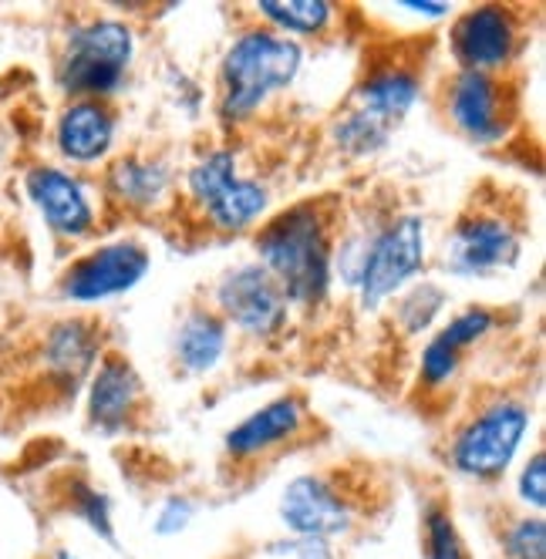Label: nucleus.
<instances>
[{"instance_id":"7ed1b4c3","label":"nucleus","mask_w":546,"mask_h":559,"mask_svg":"<svg viewBox=\"0 0 546 559\" xmlns=\"http://www.w3.org/2000/svg\"><path fill=\"white\" fill-rule=\"evenodd\" d=\"M418 98V78L405 68H381L368 74L355 92L341 122L334 126V142L347 155H371L388 142L402 118L412 111Z\"/></svg>"},{"instance_id":"f03ea898","label":"nucleus","mask_w":546,"mask_h":559,"mask_svg":"<svg viewBox=\"0 0 546 559\" xmlns=\"http://www.w3.org/2000/svg\"><path fill=\"white\" fill-rule=\"evenodd\" d=\"M304 51L297 41L277 31H247L229 45L219 68V111L226 122H244L270 95L284 92L297 71Z\"/></svg>"},{"instance_id":"b1692460","label":"nucleus","mask_w":546,"mask_h":559,"mask_svg":"<svg viewBox=\"0 0 546 559\" xmlns=\"http://www.w3.org/2000/svg\"><path fill=\"white\" fill-rule=\"evenodd\" d=\"M459 365H462V350H455L452 344H446L436 334L422 350V384L425 388H442L446 381L455 378Z\"/></svg>"},{"instance_id":"bb28decb","label":"nucleus","mask_w":546,"mask_h":559,"mask_svg":"<svg viewBox=\"0 0 546 559\" xmlns=\"http://www.w3.org/2000/svg\"><path fill=\"white\" fill-rule=\"evenodd\" d=\"M74 509L82 512L85 523L102 533L105 539H111V515H108V499L88 486H78V496H74Z\"/></svg>"},{"instance_id":"39448f33","label":"nucleus","mask_w":546,"mask_h":559,"mask_svg":"<svg viewBox=\"0 0 546 559\" xmlns=\"http://www.w3.org/2000/svg\"><path fill=\"white\" fill-rule=\"evenodd\" d=\"M189 192L203 206L210 223L226 233H240L253 226L266 213V203H270L266 186L240 176L237 155L229 148L206 152L200 163L189 169Z\"/></svg>"},{"instance_id":"1a4fd4ad","label":"nucleus","mask_w":546,"mask_h":559,"mask_svg":"<svg viewBox=\"0 0 546 559\" xmlns=\"http://www.w3.org/2000/svg\"><path fill=\"white\" fill-rule=\"evenodd\" d=\"M152 257L135 239H115V243L98 247L85 260H78L64 273V297L78 304H98L108 297L129 294L135 284H142V276L149 273Z\"/></svg>"},{"instance_id":"6ab92c4d","label":"nucleus","mask_w":546,"mask_h":559,"mask_svg":"<svg viewBox=\"0 0 546 559\" xmlns=\"http://www.w3.org/2000/svg\"><path fill=\"white\" fill-rule=\"evenodd\" d=\"M169 189V169L152 158H135L126 155L108 169V192L115 199H122L126 206L149 210L155 206Z\"/></svg>"},{"instance_id":"393cba45","label":"nucleus","mask_w":546,"mask_h":559,"mask_svg":"<svg viewBox=\"0 0 546 559\" xmlns=\"http://www.w3.org/2000/svg\"><path fill=\"white\" fill-rule=\"evenodd\" d=\"M506 559H546V523L539 515L520 519L517 526H510L502 539Z\"/></svg>"},{"instance_id":"2eb2a0df","label":"nucleus","mask_w":546,"mask_h":559,"mask_svg":"<svg viewBox=\"0 0 546 559\" xmlns=\"http://www.w3.org/2000/svg\"><path fill=\"white\" fill-rule=\"evenodd\" d=\"M139 394H142V381L135 374V368L126 361V357H102V365L92 378L88 388V415L98 428L105 431H119L135 405H139Z\"/></svg>"},{"instance_id":"9b49d317","label":"nucleus","mask_w":546,"mask_h":559,"mask_svg":"<svg viewBox=\"0 0 546 559\" xmlns=\"http://www.w3.org/2000/svg\"><path fill=\"white\" fill-rule=\"evenodd\" d=\"M517 37H520V27L510 8L483 4V8L465 11L455 21L449 45L462 71L492 74L496 68L510 64V58L517 55Z\"/></svg>"},{"instance_id":"423d86ee","label":"nucleus","mask_w":546,"mask_h":559,"mask_svg":"<svg viewBox=\"0 0 546 559\" xmlns=\"http://www.w3.org/2000/svg\"><path fill=\"white\" fill-rule=\"evenodd\" d=\"M425 263V219L402 216L368 239L358 273V290L365 310H378L388 297L399 294Z\"/></svg>"},{"instance_id":"5701e85b","label":"nucleus","mask_w":546,"mask_h":559,"mask_svg":"<svg viewBox=\"0 0 546 559\" xmlns=\"http://www.w3.org/2000/svg\"><path fill=\"white\" fill-rule=\"evenodd\" d=\"M492 328H496V317H492L486 307H470V310L455 313L452 321L439 331V337H442L446 344H452L455 350H465L470 344L483 341Z\"/></svg>"},{"instance_id":"ddd939ff","label":"nucleus","mask_w":546,"mask_h":559,"mask_svg":"<svg viewBox=\"0 0 546 559\" xmlns=\"http://www.w3.org/2000/svg\"><path fill=\"white\" fill-rule=\"evenodd\" d=\"M27 195L61 236H85L95 226V210L85 186L55 166H34L24 179Z\"/></svg>"},{"instance_id":"c85d7f7f","label":"nucleus","mask_w":546,"mask_h":559,"mask_svg":"<svg viewBox=\"0 0 546 559\" xmlns=\"http://www.w3.org/2000/svg\"><path fill=\"white\" fill-rule=\"evenodd\" d=\"M189 515H192V506L186 499H169L163 515L155 519V533H163V536H176L179 530L189 526Z\"/></svg>"},{"instance_id":"7c9ffc66","label":"nucleus","mask_w":546,"mask_h":559,"mask_svg":"<svg viewBox=\"0 0 546 559\" xmlns=\"http://www.w3.org/2000/svg\"><path fill=\"white\" fill-rule=\"evenodd\" d=\"M58 559H74V556H68V552H61V556H58Z\"/></svg>"},{"instance_id":"f8f14e48","label":"nucleus","mask_w":546,"mask_h":559,"mask_svg":"<svg viewBox=\"0 0 546 559\" xmlns=\"http://www.w3.org/2000/svg\"><path fill=\"white\" fill-rule=\"evenodd\" d=\"M449 118L473 142H499L510 129L502 85L483 71H459L449 88Z\"/></svg>"},{"instance_id":"20e7f679","label":"nucleus","mask_w":546,"mask_h":559,"mask_svg":"<svg viewBox=\"0 0 546 559\" xmlns=\"http://www.w3.org/2000/svg\"><path fill=\"white\" fill-rule=\"evenodd\" d=\"M135 51V37L129 24L98 17L78 24L68 34V48L61 58V88L71 95H108L122 85L126 68Z\"/></svg>"},{"instance_id":"412c9836","label":"nucleus","mask_w":546,"mask_h":559,"mask_svg":"<svg viewBox=\"0 0 546 559\" xmlns=\"http://www.w3.org/2000/svg\"><path fill=\"white\" fill-rule=\"evenodd\" d=\"M257 11L277 31H290L304 37L321 34L334 17V8L328 0H260Z\"/></svg>"},{"instance_id":"a878e982","label":"nucleus","mask_w":546,"mask_h":559,"mask_svg":"<svg viewBox=\"0 0 546 559\" xmlns=\"http://www.w3.org/2000/svg\"><path fill=\"white\" fill-rule=\"evenodd\" d=\"M442 300H446V294L432 284H422L415 294H408V300H402V310H399L405 331H412V334L425 331L428 324H432V317L439 313Z\"/></svg>"},{"instance_id":"4be33fe9","label":"nucleus","mask_w":546,"mask_h":559,"mask_svg":"<svg viewBox=\"0 0 546 559\" xmlns=\"http://www.w3.org/2000/svg\"><path fill=\"white\" fill-rule=\"evenodd\" d=\"M425 556L428 559H470L455 523L442 509H432L425 515Z\"/></svg>"},{"instance_id":"c756f323","label":"nucleus","mask_w":546,"mask_h":559,"mask_svg":"<svg viewBox=\"0 0 546 559\" xmlns=\"http://www.w3.org/2000/svg\"><path fill=\"white\" fill-rule=\"evenodd\" d=\"M402 8L405 11H415V14H425V17H442V14H449V8L446 4H436V0H405Z\"/></svg>"},{"instance_id":"4468645a","label":"nucleus","mask_w":546,"mask_h":559,"mask_svg":"<svg viewBox=\"0 0 546 559\" xmlns=\"http://www.w3.org/2000/svg\"><path fill=\"white\" fill-rule=\"evenodd\" d=\"M281 515L294 533L307 539H328L347 533L351 526V509L334 492V486H328L318 475L294 478L281 499Z\"/></svg>"},{"instance_id":"9d476101","label":"nucleus","mask_w":546,"mask_h":559,"mask_svg":"<svg viewBox=\"0 0 546 559\" xmlns=\"http://www.w3.org/2000/svg\"><path fill=\"white\" fill-rule=\"evenodd\" d=\"M517 257L520 233L510 219L496 213L462 216L446 243V263L459 276H486L506 270L517 263Z\"/></svg>"},{"instance_id":"f3484780","label":"nucleus","mask_w":546,"mask_h":559,"mask_svg":"<svg viewBox=\"0 0 546 559\" xmlns=\"http://www.w3.org/2000/svg\"><path fill=\"white\" fill-rule=\"evenodd\" d=\"M115 142V118L102 102H74L58 122V148L71 163H98Z\"/></svg>"},{"instance_id":"0eeeda50","label":"nucleus","mask_w":546,"mask_h":559,"mask_svg":"<svg viewBox=\"0 0 546 559\" xmlns=\"http://www.w3.org/2000/svg\"><path fill=\"white\" fill-rule=\"evenodd\" d=\"M530 431L523 402H496L465 425L452 442V465L473 478H492L510 468Z\"/></svg>"},{"instance_id":"cd10ccee","label":"nucleus","mask_w":546,"mask_h":559,"mask_svg":"<svg viewBox=\"0 0 546 559\" xmlns=\"http://www.w3.org/2000/svg\"><path fill=\"white\" fill-rule=\"evenodd\" d=\"M520 499L530 502L536 512L546 506V459H543V452H536L520 475Z\"/></svg>"},{"instance_id":"f257e3e1","label":"nucleus","mask_w":546,"mask_h":559,"mask_svg":"<svg viewBox=\"0 0 546 559\" xmlns=\"http://www.w3.org/2000/svg\"><path fill=\"white\" fill-rule=\"evenodd\" d=\"M260 266L277 280L287 304H318L331 287V233L318 206H294L257 233Z\"/></svg>"},{"instance_id":"6e6552de","label":"nucleus","mask_w":546,"mask_h":559,"mask_svg":"<svg viewBox=\"0 0 546 559\" xmlns=\"http://www.w3.org/2000/svg\"><path fill=\"white\" fill-rule=\"evenodd\" d=\"M216 307L223 321L237 324L244 334L270 337L287 324V297L281 284L260 263L223 273L216 284Z\"/></svg>"},{"instance_id":"aec40b11","label":"nucleus","mask_w":546,"mask_h":559,"mask_svg":"<svg viewBox=\"0 0 546 559\" xmlns=\"http://www.w3.org/2000/svg\"><path fill=\"white\" fill-rule=\"evenodd\" d=\"M48 365L55 374H61L68 384L82 381L98 365V334L85 321L58 324L48 337Z\"/></svg>"},{"instance_id":"dca6fc26","label":"nucleus","mask_w":546,"mask_h":559,"mask_svg":"<svg viewBox=\"0 0 546 559\" xmlns=\"http://www.w3.org/2000/svg\"><path fill=\"white\" fill-rule=\"evenodd\" d=\"M300 421H304V402L294 394H284V397H277V402L263 405L260 412H253L250 418H244L237 428H233L226 435V449L240 459L260 455L273 445L287 442V438H294Z\"/></svg>"},{"instance_id":"a211bd4d","label":"nucleus","mask_w":546,"mask_h":559,"mask_svg":"<svg viewBox=\"0 0 546 559\" xmlns=\"http://www.w3.org/2000/svg\"><path fill=\"white\" fill-rule=\"evenodd\" d=\"M226 350V321L213 310H192L179 334H176V357L189 374H206L219 365Z\"/></svg>"}]
</instances>
